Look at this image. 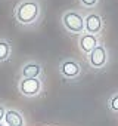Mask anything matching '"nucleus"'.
<instances>
[{
  "label": "nucleus",
  "mask_w": 118,
  "mask_h": 126,
  "mask_svg": "<svg viewBox=\"0 0 118 126\" xmlns=\"http://www.w3.org/2000/svg\"><path fill=\"white\" fill-rule=\"evenodd\" d=\"M89 62L93 68H102L108 62V52L103 45H99L90 55H89Z\"/></svg>",
  "instance_id": "5"
},
{
  "label": "nucleus",
  "mask_w": 118,
  "mask_h": 126,
  "mask_svg": "<svg viewBox=\"0 0 118 126\" xmlns=\"http://www.w3.org/2000/svg\"><path fill=\"white\" fill-rule=\"evenodd\" d=\"M41 14L40 3L37 0H22L15 8V19L21 25H33L35 21H38Z\"/></svg>",
  "instance_id": "1"
},
{
  "label": "nucleus",
  "mask_w": 118,
  "mask_h": 126,
  "mask_svg": "<svg viewBox=\"0 0 118 126\" xmlns=\"http://www.w3.org/2000/svg\"><path fill=\"white\" fill-rule=\"evenodd\" d=\"M6 108H5V105L3 104H0V123H2L3 120H5V116H6Z\"/></svg>",
  "instance_id": "13"
},
{
  "label": "nucleus",
  "mask_w": 118,
  "mask_h": 126,
  "mask_svg": "<svg viewBox=\"0 0 118 126\" xmlns=\"http://www.w3.org/2000/svg\"><path fill=\"white\" fill-rule=\"evenodd\" d=\"M18 88L24 96L33 98L41 92V80L40 79H21Z\"/></svg>",
  "instance_id": "3"
},
{
  "label": "nucleus",
  "mask_w": 118,
  "mask_h": 126,
  "mask_svg": "<svg viewBox=\"0 0 118 126\" xmlns=\"http://www.w3.org/2000/svg\"><path fill=\"white\" fill-rule=\"evenodd\" d=\"M97 46H99L97 36L84 33V34H81L80 39H78V47H80V50H81L83 53H86V55H90Z\"/></svg>",
  "instance_id": "7"
},
{
  "label": "nucleus",
  "mask_w": 118,
  "mask_h": 126,
  "mask_svg": "<svg viewBox=\"0 0 118 126\" xmlns=\"http://www.w3.org/2000/svg\"><path fill=\"white\" fill-rule=\"evenodd\" d=\"M108 105H109V108H111L112 111L118 113V94H115V95L111 96V99L108 101Z\"/></svg>",
  "instance_id": "11"
},
{
  "label": "nucleus",
  "mask_w": 118,
  "mask_h": 126,
  "mask_svg": "<svg viewBox=\"0 0 118 126\" xmlns=\"http://www.w3.org/2000/svg\"><path fill=\"white\" fill-rule=\"evenodd\" d=\"M62 24L70 33H74V34L84 33V16L80 12L67 11L62 15Z\"/></svg>",
  "instance_id": "2"
},
{
  "label": "nucleus",
  "mask_w": 118,
  "mask_h": 126,
  "mask_svg": "<svg viewBox=\"0 0 118 126\" xmlns=\"http://www.w3.org/2000/svg\"><path fill=\"white\" fill-rule=\"evenodd\" d=\"M11 56V45L8 40H0V62L8 61Z\"/></svg>",
  "instance_id": "10"
},
{
  "label": "nucleus",
  "mask_w": 118,
  "mask_h": 126,
  "mask_svg": "<svg viewBox=\"0 0 118 126\" xmlns=\"http://www.w3.org/2000/svg\"><path fill=\"white\" fill-rule=\"evenodd\" d=\"M5 123H6V126H25L24 116L18 110H13V108H11V110L6 111Z\"/></svg>",
  "instance_id": "9"
},
{
  "label": "nucleus",
  "mask_w": 118,
  "mask_h": 126,
  "mask_svg": "<svg viewBox=\"0 0 118 126\" xmlns=\"http://www.w3.org/2000/svg\"><path fill=\"white\" fill-rule=\"evenodd\" d=\"M59 71L67 79H75V77L80 76L81 67L75 59H65V61L61 62V65H59Z\"/></svg>",
  "instance_id": "6"
},
{
  "label": "nucleus",
  "mask_w": 118,
  "mask_h": 126,
  "mask_svg": "<svg viewBox=\"0 0 118 126\" xmlns=\"http://www.w3.org/2000/svg\"><path fill=\"white\" fill-rule=\"evenodd\" d=\"M80 3H81L84 8H94V6L99 3V0H80Z\"/></svg>",
  "instance_id": "12"
},
{
  "label": "nucleus",
  "mask_w": 118,
  "mask_h": 126,
  "mask_svg": "<svg viewBox=\"0 0 118 126\" xmlns=\"http://www.w3.org/2000/svg\"><path fill=\"white\" fill-rule=\"evenodd\" d=\"M102 25H103V21L99 14L90 12L89 15H86V18H84V31L86 33L97 36L102 30Z\"/></svg>",
  "instance_id": "4"
},
{
  "label": "nucleus",
  "mask_w": 118,
  "mask_h": 126,
  "mask_svg": "<svg viewBox=\"0 0 118 126\" xmlns=\"http://www.w3.org/2000/svg\"><path fill=\"white\" fill-rule=\"evenodd\" d=\"M43 68L38 62H27V64L22 65L21 68V76L22 79H38L40 74H41Z\"/></svg>",
  "instance_id": "8"
}]
</instances>
